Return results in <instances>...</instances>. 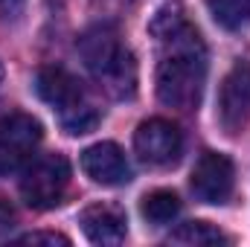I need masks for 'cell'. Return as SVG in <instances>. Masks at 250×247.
I'll return each instance as SVG.
<instances>
[{
  "label": "cell",
  "mask_w": 250,
  "mask_h": 247,
  "mask_svg": "<svg viewBox=\"0 0 250 247\" xmlns=\"http://www.w3.org/2000/svg\"><path fill=\"white\" fill-rule=\"evenodd\" d=\"M148 35L160 47L154 79L157 99L178 111L198 108L207 82V47L201 32L192 26L184 3H163L148 21Z\"/></svg>",
  "instance_id": "obj_1"
},
{
  "label": "cell",
  "mask_w": 250,
  "mask_h": 247,
  "mask_svg": "<svg viewBox=\"0 0 250 247\" xmlns=\"http://www.w3.org/2000/svg\"><path fill=\"white\" fill-rule=\"evenodd\" d=\"M79 56L87 73L114 99H131L137 93V62L117 32L114 23H96L82 32Z\"/></svg>",
  "instance_id": "obj_2"
},
{
  "label": "cell",
  "mask_w": 250,
  "mask_h": 247,
  "mask_svg": "<svg viewBox=\"0 0 250 247\" xmlns=\"http://www.w3.org/2000/svg\"><path fill=\"white\" fill-rule=\"evenodd\" d=\"M70 186V163L64 154H44L32 160L21 178V198L32 209H53Z\"/></svg>",
  "instance_id": "obj_3"
},
{
  "label": "cell",
  "mask_w": 250,
  "mask_h": 247,
  "mask_svg": "<svg viewBox=\"0 0 250 247\" xmlns=\"http://www.w3.org/2000/svg\"><path fill=\"white\" fill-rule=\"evenodd\" d=\"M41 123L29 114L0 117V178H9L32 163L41 145Z\"/></svg>",
  "instance_id": "obj_4"
},
{
  "label": "cell",
  "mask_w": 250,
  "mask_h": 247,
  "mask_svg": "<svg viewBox=\"0 0 250 247\" xmlns=\"http://www.w3.org/2000/svg\"><path fill=\"white\" fill-rule=\"evenodd\" d=\"M134 148L140 160H146L148 166H172L181 160L184 137L175 123L154 117V120L140 123V128L134 131Z\"/></svg>",
  "instance_id": "obj_5"
},
{
  "label": "cell",
  "mask_w": 250,
  "mask_h": 247,
  "mask_svg": "<svg viewBox=\"0 0 250 247\" xmlns=\"http://www.w3.org/2000/svg\"><path fill=\"white\" fill-rule=\"evenodd\" d=\"M250 120V64L236 62L218 87V123L227 134H242Z\"/></svg>",
  "instance_id": "obj_6"
},
{
  "label": "cell",
  "mask_w": 250,
  "mask_h": 247,
  "mask_svg": "<svg viewBox=\"0 0 250 247\" xmlns=\"http://www.w3.org/2000/svg\"><path fill=\"white\" fill-rule=\"evenodd\" d=\"M236 172L233 160L218 151H204L192 169V192L204 204H224L233 195Z\"/></svg>",
  "instance_id": "obj_7"
},
{
  "label": "cell",
  "mask_w": 250,
  "mask_h": 247,
  "mask_svg": "<svg viewBox=\"0 0 250 247\" xmlns=\"http://www.w3.org/2000/svg\"><path fill=\"white\" fill-rule=\"evenodd\" d=\"M35 93H38L59 117L76 111V108L84 105V102H90V99L84 96L82 82H79L70 70H64V67H41L38 76H35Z\"/></svg>",
  "instance_id": "obj_8"
},
{
  "label": "cell",
  "mask_w": 250,
  "mask_h": 247,
  "mask_svg": "<svg viewBox=\"0 0 250 247\" xmlns=\"http://www.w3.org/2000/svg\"><path fill=\"white\" fill-rule=\"evenodd\" d=\"M82 169L93 184L123 186L131 181V166L117 143H96L82 151Z\"/></svg>",
  "instance_id": "obj_9"
},
{
  "label": "cell",
  "mask_w": 250,
  "mask_h": 247,
  "mask_svg": "<svg viewBox=\"0 0 250 247\" xmlns=\"http://www.w3.org/2000/svg\"><path fill=\"white\" fill-rule=\"evenodd\" d=\"M82 233L93 245H123L128 236V218L125 209L117 204H90L79 215Z\"/></svg>",
  "instance_id": "obj_10"
},
{
  "label": "cell",
  "mask_w": 250,
  "mask_h": 247,
  "mask_svg": "<svg viewBox=\"0 0 250 247\" xmlns=\"http://www.w3.org/2000/svg\"><path fill=\"white\" fill-rule=\"evenodd\" d=\"M172 245H187V247H212V245H230V236L212 227L209 221H187L169 236Z\"/></svg>",
  "instance_id": "obj_11"
},
{
  "label": "cell",
  "mask_w": 250,
  "mask_h": 247,
  "mask_svg": "<svg viewBox=\"0 0 250 247\" xmlns=\"http://www.w3.org/2000/svg\"><path fill=\"white\" fill-rule=\"evenodd\" d=\"M140 212H143V218H146L148 224H154V227L169 224V221H175L178 212H181V198H178L175 192H169V189H154V192H148V195L143 198Z\"/></svg>",
  "instance_id": "obj_12"
},
{
  "label": "cell",
  "mask_w": 250,
  "mask_h": 247,
  "mask_svg": "<svg viewBox=\"0 0 250 247\" xmlns=\"http://www.w3.org/2000/svg\"><path fill=\"white\" fill-rule=\"evenodd\" d=\"M207 9L212 15V21L230 32L242 29L248 23L250 12H248V0H207Z\"/></svg>",
  "instance_id": "obj_13"
},
{
  "label": "cell",
  "mask_w": 250,
  "mask_h": 247,
  "mask_svg": "<svg viewBox=\"0 0 250 247\" xmlns=\"http://www.w3.org/2000/svg\"><path fill=\"white\" fill-rule=\"evenodd\" d=\"M102 120V114H99V108L93 105V102H84V105H79L76 111H70V114H64L59 117V123L67 134H73V137H82V134H90L96 125Z\"/></svg>",
  "instance_id": "obj_14"
},
{
  "label": "cell",
  "mask_w": 250,
  "mask_h": 247,
  "mask_svg": "<svg viewBox=\"0 0 250 247\" xmlns=\"http://www.w3.org/2000/svg\"><path fill=\"white\" fill-rule=\"evenodd\" d=\"M21 245H70V239L62 233H44V230H35V233H26V236H18Z\"/></svg>",
  "instance_id": "obj_15"
},
{
  "label": "cell",
  "mask_w": 250,
  "mask_h": 247,
  "mask_svg": "<svg viewBox=\"0 0 250 247\" xmlns=\"http://www.w3.org/2000/svg\"><path fill=\"white\" fill-rule=\"evenodd\" d=\"M12 227H15V209H12L6 201H0V242L9 239Z\"/></svg>",
  "instance_id": "obj_16"
},
{
  "label": "cell",
  "mask_w": 250,
  "mask_h": 247,
  "mask_svg": "<svg viewBox=\"0 0 250 247\" xmlns=\"http://www.w3.org/2000/svg\"><path fill=\"white\" fill-rule=\"evenodd\" d=\"M21 6H23V0H0V12H6V15H15Z\"/></svg>",
  "instance_id": "obj_17"
},
{
  "label": "cell",
  "mask_w": 250,
  "mask_h": 247,
  "mask_svg": "<svg viewBox=\"0 0 250 247\" xmlns=\"http://www.w3.org/2000/svg\"><path fill=\"white\" fill-rule=\"evenodd\" d=\"M0 82H3V64H0Z\"/></svg>",
  "instance_id": "obj_18"
},
{
  "label": "cell",
  "mask_w": 250,
  "mask_h": 247,
  "mask_svg": "<svg viewBox=\"0 0 250 247\" xmlns=\"http://www.w3.org/2000/svg\"><path fill=\"white\" fill-rule=\"evenodd\" d=\"M248 12H250V0H248Z\"/></svg>",
  "instance_id": "obj_19"
}]
</instances>
